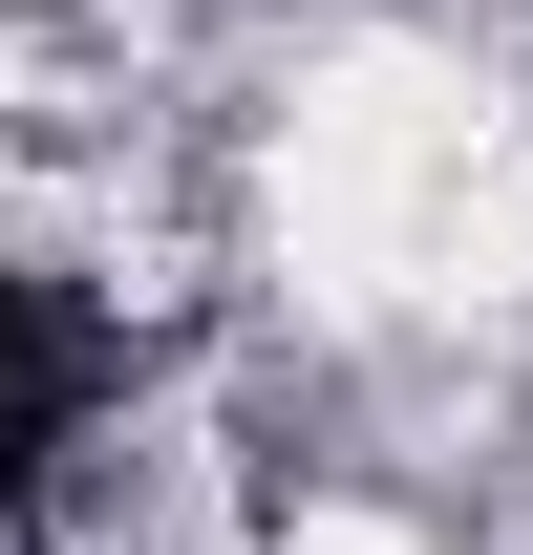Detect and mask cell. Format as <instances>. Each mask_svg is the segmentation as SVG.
Wrapping results in <instances>:
<instances>
[{
    "mask_svg": "<svg viewBox=\"0 0 533 555\" xmlns=\"http://www.w3.org/2000/svg\"><path fill=\"white\" fill-rule=\"evenodd\" d=\"M107 406H129V321H107L86 278L0 257V555L65 513V470L107 449Z\"/></svg>",
    "mask_w": 533,
    "mask_h": 555,
    "instance_id": "obj_1",
    "label": "cell"
}]
</instances>
